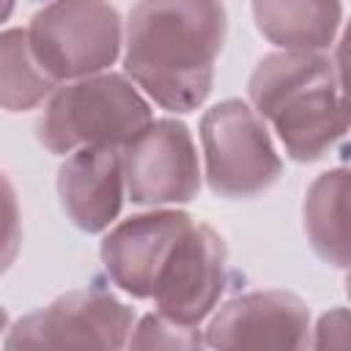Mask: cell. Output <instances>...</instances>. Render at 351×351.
Here are the masks:
<instances>
[{
	"label": "cell",
	"mask_w": 351,
	"mask_h": 351,
	"mask_svg": "<svg viewBox=\"0 0 351 351\" xmlns=\"http://www.w3.org/2000/svg\"><path fill=\"white\" fill-rule=\"evenodd\" d=\"M228 288V250L222 236L200 222L176 241L151 299L156 313L184 326H197Z\"/></svg>",
	"instance_id": "obj_8"
},
{
	"label": "cell",
	"mask_w": 351,
	"mask_h": 351,
	"mask_svg": "<svg viewBox=\"0 0 351 351\" xmlns=\"http://www.w3.org/2000/svg\"><path fill=\"white\" fill-rule=\"evenodd\" d=\"M134 329V310L104 288H80L49 307L19 318L5 348H123Z\"/></svg>",
	"instance_id": "obj_6"
},
{
	"label": "cell",
	"mask_w": 351,
	"mask_h": 351,
	"mask_svg": "<svg viewBox=\"0 0 351 351\" xmlns=\"http://www.w3.org/2000/svg\"><path fill=\"white\" fill-rule=\"evenodd\" d=\"M55 80L38 66L25 27L0 33V107L11 112L38 107L52 90Z\"/></svg>",
	"instance_id": "obj_14"
},
{
	"label": "cell",
	"mask_w": 351,
	"mask_h": 351,
	"mask_svg": "<svg viewBox=\"0 0 351 351\" xmlns=\"http://www.w3.org/2000/svg\"><path fill=\"white\" fill-rule=\"evenodd\" d=\"M27 38L38 66L63 82L110 69L118 60L123 27L110 0H52L30 19Z\"/></svg>",
	"instance_id": "obj_4"
},
{
	"label": "cell",
	"mask_w": 351,
	"mask_h": 351,
	"mask_svg": "<svg viewBox=\"0 0 351 351\" xmlns=\"http://www.w3.org/2000/svg\"><path fill=\"white\" fill-rule=\"evenodd\" d=\"M8 329V313H5V307H0V335Z\"/></svg>",
	"instance_id": "obj_18"
},
{
	"label": "cell",
	"mask_w": 351,
	"mask_h": 351,
	"mask_svg": "<svg viewBox=\"0 0 351 351\" xmlns=\"http://www.w3.org/2000/svg\"><path fill=\"white\" fill-rule=\"evenodd\" d=\"M346 214H348V170L337 167L321 173L310 184L304 197V230L315 255L335 269L348 266Z\"/></svg>",
	"instance_id": "obj_13"
},
{
	"label": "cell",
	"mask_w": 351,
	"mask_h": 351,
	"mask_svg": "<svg viewBox=\"0 0 351 351\" xmlns=\"http://www.w3.org/2000/svg\"><path fill=\"white\" fill-rule=\"evenodd\" d=\"M200 143L206 181L219 197H255L282 173V159L274 151L263 118L241 99H225L203 112Z\"/></svg>",
	"instance_id": "obj_5"
},
{
	"label": "cell",
	"mask_w": 351,
	"mask_h": 351,
	"mask_svg": "<svg viewBox=\"0 0 351 351\" xmlns=\"http://www.w3.org/2000/svg\"><path fill=\"white\" fill-rule=\"evenodd\" d=\"M126 346L132 348H200L203 337L197 326H184L162 313H151L134 326V335H129Z\"/></svg>",
	"instance_id": "obj_15"
},
{
	"label": "cell",
	"mask_w": 351,
	"mask_h": 351,
	"mask_svg": "<svg viewBox=\"0 0 351 351\" xmlns=\"http://www.w3.org/2000/svg\"><path fill=\"white\" fill-rule=\"evenodd\" d=\"M19 244H22V217H19L16 189L8 181V176L0 170V274L8 271V266L16 261Z\"/></svg>",
	"instance_id": "obj_16"
},
{
	"label": "cell",
	"mask_w": 351,
	"mask_h": 351,
	"mask_svg": "<svg viewBox=\"0 0 351 351\" xmlns=\"http://www.w3.org/2000/svg\"><path fill=\"white\" fill-rule=\"evenodd\" d=\"M208 348H307L310 307L288 291H252L230 299L211 318Z\"/></svg>",
	"instance_id": "obj_10"
},
{
	"label": "cell",
	"mask_w": 351,
	"mask_h": 351,
	"mask_svg": "<svg viewBox=\"0 0 351 351\" xmlns=\"http://www.w3.org/2000/svg\"><path fill=\"white\" fill-rule=\"evenodd\" d=\"M14 5H16V0H0V22H5L14 14Z\"/></svg>",
	"instance_id": "obj_17"
},
{
	"label": "cell",
	"mask_w": 351,
	"mask_h": 351,
	"mask_svg": "<svg viewBox=\"0 0 351 351\" xmlns=\"http://www.w3.org/2000/svg\"><path fill=\"white\" fill-rule=\"evenodd\" d=\"M195 219L176 208H151L118 222L101 241V263L110 280L134 299H151L154 285Z\"/></svg>",
	"instance_id": "obj_9"
},
{
	"label": "cell",
	"mask_w": 351,
	"mask_h": 351,
	"mask_svg": "<svg viewBox=\"0 0 351 351\" xmlns=\"http://www.w3.org/2000/svg\"><path fill=\"white\" fill-rule=\"evenodd\" d=\"M123 186L134 206L189 203L200 192L192 132L176 118L151 121L123 145Z\"/></svg>",
	"instance_id": "obj_7"
},
{
	"label": "cell",
	"mask_w": 351,
	"mask_h": 351,
	"mask_svg": "<svg viewBox=\"0 0 351 351\" xmlns=\"http://www.w3.org/2000/svg\"><path fill=\"white\" fill-rule=\"evenodd\" d=\"M123 148L85 145L58 170V195L69 219L82 233L107 230L123 206Z\"/></svg>",
	"instance_id": "obj_11"
},
{
	"label": "cell",
	"mask_w": 351,
	"mask_h": 351,
	"mask_svg": "<svg viewBox=\"0 0 351 351\" xmlns=\"http://www.w3.org/2000/svg\"><path fill=\"white\" fill-rule=\"evenodd\" d=\"M225 33L222 0H137L126 25L123 69L159 107L192 112L211 93Z\"/></svg>",
	"instance_id": "obj_1"
},
{
	"label": "cell",
	"mask_w": 351,
	"mask_h": 351,
	"mask_svg": "<svg viewBox=\"0 0 351 351\" xmlns=\"http://www.w3.org/2000/svg\"><path fill=\"white\" fill-rule=\"evenodd\" d=\"M252 110L271 121L293 162L321 159L348 129L337 63L321 49L266 55L250 74Z\"/></svg>",
	"instance_id": "obj_2"
},
{
	"label": "cell",
	"mask_w": 351,
	"mask_h": 351,
	"mask_svg": "<svg viewBox=\"0 0 351 351\" xmlns=\"http://www.w3.org/2000/svg\"><path fill=\"white\" fill-rule=\"evenodd\" d=\"M258 30L282 49H326L335 44L340 0H252Z\"/></svg>",
	"instance_id": "obj_12"
},
{
	"label": "cell",
	"mask_w": 351,
	"mask_h": 351,
	"mask_svg": "<svg viewBox=\"0 0 351 351\" xmlns=\"http://www.w3.org/2000/svg\"><path fill=\"white\" fill-rule=\"evenodd\" d=\"M151 121V104L126 74L99 71L55 88L36 123V134L49 154L66 156L85 145L123 148Z\"/></svg>",
	"instance_id": "obj_3"
}]
</instances>
